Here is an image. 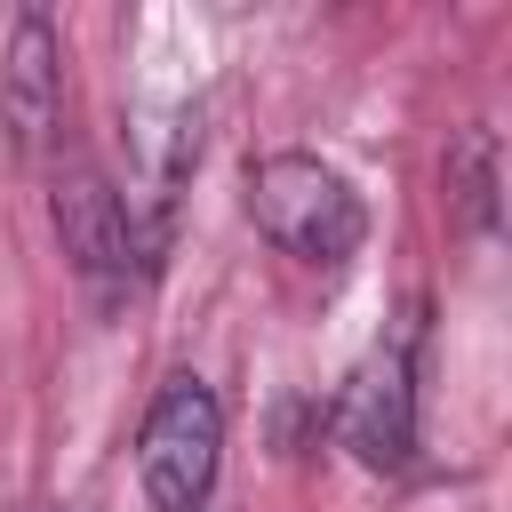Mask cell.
Masks as SVG:
<instances>
[{"instance_id":"6da1fadb","label":"cell","mask_w":512,"mask_h":512,"mask_svg":"<svg viewBox=\"0 0 512 512\" xmlns=\"http://www.w3.org/2000/svg\"><path fill=\"white\" fill-rule=\"evenodd\" d=\"M248 216L280 256L320 264V272L352 264L368 240V200L352 192V176L320 152H296V144L248 160Z\"/></svg>"},{"instance_id":"7a4b0ae2","label":"cell","mask_w":512,"mask_h":512,"mask_svg":"<svg viewBox=\"0 0 512 512\" xmlns=\"http://www.w3.org/2000/svg\"><path fill=\"white\" fill-rule=\"evenodd\" d=\"M224 464V400L200 376H168L136 424V480L152 512H200Z\"/></svg>"},{"instance_id":"3957f363","label":"cell","mask_w":512,"mask_h":512,"mask_svg":"<svg viewBox=\"0 0 512 512\" xmlns=\"http://www.w3.org/2000/svg\"><path fill=\"white\" fill-rule=\"evenodd\" d=\"M48 224L72 256V272L96 288V296H128L136 272H144V248H136V216L128 200L112 192V176L96 160H56L48 176Z\"/></svg>"},{"instance_id":"277c9868","label":"cell","mask_w":512,"mask_h":512,"mask_svg":"<svg viewBox=\"0 0 512 512\" xmlns=\"http://www.w3.org/2000/svg\"><path fill=\"white\" fill-rule=\"evenodd\" d=\"M416 328L384 336L352 376H344V400H336V440L368 464V472H408L416 464Z\"/></svg>"},{"instance_id":"5b68a950","label":"cell","mask_w":512,"mask_h":512,"mask_svg":"<svg viewBox=\"0 0 512 512\" xmlns=\"http://www.w3.org/2000/svg\"><path fill=\"white\" fill-rule=\"evenodd\" d=\"M56 120H64V40L40 8H24L0 48V128L16 152H48Z\"/></svg>"},{"instance_id":"8992f818","label":"cell","mask_w":512,"mask_h":512,"mask_svg":"<svg viewBox=\"0 0 512 512\" xmlns=\"http://www.w3.org/2000/svg\"><path fill=\"white\" fill-rule=\"evenodd\" d=\"M448 200H456V216H464L472 232L496 224V136H488V128H464V136L448 144Z\"/></svg>"},{"instance_id":"52a82bcc","label":"cell","mask_w":512,"mask_h":512,"mask_svg":"<svg viewBox=\"0 0 512 512\" xmlns=\"http://www.w3.org/2000/svg\"><path fill=\"white\" fill-rule=\"evenodd\" d=\"M24 512H48V504H24Z\"/></svg>"}]
</instances>
